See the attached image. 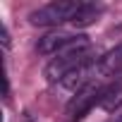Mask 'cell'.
<instances>
[{
    "label": "cell",
    "mask_w": 122,
    "mask_h": 122,
    "mask_svg": "<svg viewBox=\"0 0 122 122\" xmlns=\"http://www.w3.org/2000/svg\"><path fill=\"white\" fill-rule=\"evenodd\" d=\"M98 17H101V5L81 3L79 12H77V15H74V19H72V24H74L77 29H86V26L96 24V22H98Z\"/></svg>",
    "instance_id": "52a82bcc"
},
{
    "label": "cell",
    "mask_w": 122,
    "mask_h": 122,
    "mask_svg": "<svg viewBox=\"0 0 122 122\" xmlns=\"http://www.w3.org/2000/svg\"><path fill=\"white\" fill-rule=\"evenodd\" d=\"M101 89H103V86H98L96 81H91L89 86H84L81 91H77V93L70 98L67 108H65L67 122H79V120H84V117L89 115V110L101 101Z\"/></svg>",
    "instance_id": "3957f363"
},
{
    "label": "cell",
    "mask_w": 122,
    "mask_h": 122,
    "mask_svg": "<svg viewBox=\"0 0 122 122\" xmlns=\"http://www.w3.org/2000/svg\"><path fill=\"white\" fill-rule=\"evenodd\" d=\"M81 43H89L86 36H74V34H67V31H50L46 34L43 38H38L36 43V50L41 55H57V53H65L74 46H81Z\"/></svg>",
    "instance_id": "277c9868"
},
{
    "label": "cell",
    "mask_w": 122,
    "mask_h": 122,
    "mask_svg": "<svg viewBox=\"0 0 122 122\" xmlns=\"http://www.w3.org/2000/svg\"><path fill=\"white\" fill-rule=\"evenodd\" d=\"M81 3L77 0H55V3H48L38 10H34L29 15L31 24L36 26H60L62 22H72L74 15L79 12Z\"/></svg>",
    "instance_id": "7a4b0ae2"
},
{
    "label": "cell",
    "mask_w": 122,
    "mask_h": 122,
    "mask_svg": "<svg viewBox=\"0 0 122 122\" xmlns=\"http://www.w3.org/2000/svg\"><path fill=\"white\" fill-rule=\"evenodd\" d=\"M98 74H103V77H117V74H122V43H117L112 50H108L98 60Z\"/></svg>",
    "instance_id": "8992f818"
},
{
    "label": "cell",
    "mask_w": 122,
    "mask_h": 122,
    "mask_svg": "<svg viewBox=\"0 0 122 122\" xmlns=\"http://www.w3.org/2000/svg\"><path fill=\"white\" fill-rule=\"evenodd\" d=\"M115 122H122V115H120V117H117V120H115Z\"/></svg>",
    "instance_id": "9c48e42d"
},
{
    "label": "cell",
    "mask_w": 122,
    "mask_h": 122,
    "mask_svg": "<svg viewBox=\"0 0 122 122\" xmlns=\"http://www.w3.org/2000/svg\"><path fill=\"white\" fill-rule=\"evenodd\" d=\"M98 60H101L98 50H93L89 43H81V46H74V48H70L65 53H57L46 67V77H48V81L55 84V81H62L74 70H79L84 65H93Z\"/></svg>",
    "instance_id": "6da1fadb"
},
{
    "label": "cell",
    "mask_w": 122,
    "mask_h": 122,
    "mask_svg": "<svg viewBox=\"0 0 122 122\" xmlns=\"http://www.w3.org/2000/svg\"><path fill=\"white\" fill-rule=\"evenodd\" d=\"M0 31H3V46L10 48V31H7V26L3 24V26H0Z\"/></svg>",
    "instance_id": "ba28073f"
},
{
    "label": "cell",
    "mask_w": 122,
    "mask_h": 122,
    "mask_svg": "<svg viewBox=\"0 0 122 122\" xmlns=\"http://www.w3.org/2000/svg\"><path fill=\"white\" fill-rule=\"evenodd\" d=\"M98 105L105 110V112H115L120 105H122V74L112 77L103 89H101V101Z\"/></svg>",
    "instance_id": "5b68a950"
}]
</instances>
